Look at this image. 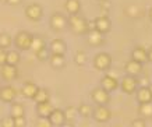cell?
Returning a JSON list of instances; mask_svg holds the SVG:
<instances>
[{"instance_id": "cell-1", "label": "cell", "mask_w": 152, "mask_h": 127, "mask_svg": "<svg viewBox=\"0 0 152 127\" xmlns=\"http://www.w3.org/2000/svg\"><path fill=\"white\" fill-rule=\"evenodd\" d=\"M67 27L75 35H87V32L89 31L88 20L81 14H70L67 17Z\"/></svg>"}, {"instance_id": "cell-2", "label": "cell", "mask_w": 152, "mask_h": 127, "mask_svg": "<svg viewBox=\"0 0 152 127\" xmlns=\"http://www.w3.org/2000/svg\"><path fill=\"white\" fill-rule=\"evenodd\" d=\"M34 35L28 31H20L17 32L15 38L13 39L14 46L17 48V50L25 52V50H31V43H32Z\"/></svg>"}, {"instance_id": "cell-3", "label": "cell", "mask_w": 152, "mask_h": 127, "mask_svg": "<svg viewBox=\"0 0 152 127\" xmlns=\"http://www.w3.org/2000/svg\"><path fill=\"white\" fill-rule=\"evenodd\" d=\"M119 88L121 90V92H124L126 95H134L135 91L138 90V80H137V77H133V76L126 74V76H123L121 80H120Z\"/></svg>"}, {"instance_id": "cell-4", "label": "cell", "mask_w": 152, "mask_h": 127, "mask_svg": "<svg viewBox=\"0 0 152 127\" xmlns=\"http://www.w3.org/2000/svg\"><path fill=\"white\" fill-rule=\"evenodd\" d=\"M112 56L106 52H99L95 54L94 57V67L96 68L98 71H107L112 67Z\"/></svg>"}, {"instance_id": "cell-5", "label": "cell", "mask_w": 152, "mask_h": 127, "mask_svg": "<svg viewBox=\"0 0 152 127\" xmlns=\"http://www.w3.org/2000/svg\"><path fill=\"white\" fill-rule=\"evenodd\" d=\"M92 117L96 123H107L112 119V112L107 105H96V108L94 109Z\"/></svg>"}, {"instance_id": "cell-6", "label": "cell", "mask_w": 152, "mask_h": 127, "mask_svg": "<svg viewBox=\"0 0 152 127\" xmlns=\"http://www.w3.org/2000/svg\"><path fill=\"white\" fill-rule=\"evenodd\" d=\"M91 99L96 105H109L110 104V92L105 91L102 87H96L91 91Z\"/></svg>"}, {"instance_id": "cell-7", "label": "cell", "mask_w": 152, "mask_h": 127, "mask_svg": "<svg viewBox=\"0 0 152 127\" xmlns=\"http://www.w3.org/2000/svg\"><path fill=\"white\" fill-rule=\"evenodd\" d=\"M25 13V17L29 20V21H39L42 17H43V9H42L41 4L38 3H31L28 4L24 10Z\"/></svg>"}, {"instance_id": "cell-8", "label": "cell", "mask_w": 152, "mask_h": 127, "mask_svg": "<svg viewBox=\"0 0 152 127\" xmlns=\"http://www.w3.org/2000/svg\"><path fill=\"white\" fill-rule=\"evenodd\" d=\"M49 24H50V28L55 32H61L63 29H66V27H67V18H66V15H63L61 13H53L50 15Z\"/></svg>"}, {"instance_id": "cell-9", "label": "cell", "mask_w": 152, "mask_h": 127, "mask_svg": "<svg viewBox=\"0 0 152 127\" xmlns=\"http://www.w3.org/2000/svg\"><path fill=\"white\" fill-rule=\"evenodd\" d=\"M0 76L4 81H14L18 78V68L17 66H11V64H3L0 66Z\"/></svg>"}, {"instance_id": "cell-10", "label": "cell", "mask_w": 152, "mask_h": 127, "mask_svg": "<svg viewBox=\"0 0 152 127\" xmlns=\"http://www.w3.org/2000/svg\"><path fill=\"white\" fill-rule=\"evenodd\" d=\"M101 87L107 92H113V91L119 90L120 87V81L115 76H110V74H105L103 77L101 78Z\"/></svg>"}, {"instance_id": "cell-11", "label": "cell", "mask_w": 152, "mask_h": 127, "mask_svg": "<svg viewBox=\"0 0 152 127\" xmlns=\"http://www.w3.org/2000/svg\"><path fill=\"white\" fill-rule=\"evenodd\" d=\"M17 95H18L17 90L11 85H4L0 88V101L3 104H11V102H14Z\"/></svg>"}, {"instance_id": "cell-12", "label": "cell", "mask_w": 152, "mask_h": 127, "mask_svg": "<svg viewBox=\"0 0 152 127\" xmlns=\"http://www.w3.org/2000/svg\"><path fill=\"white\" fill-rule=\"evenodd\" d=\"M87 42L89 46L92 48H98L105 43V35L101 34L98 29H91L87 32Z\"/></svg>"}, {"instance_id": "cell-13", "label": "cell", "mask_w": 152, "mask_h": 127, "mask_svg": "<svg viewBox=\"0 0 152 127\" xmlns=\"http://www.w3.org/2000/svg\"><path fill=\"white\" fill-rule=\"evenodd\" d=\"M94 23H95V29H98V31L101 32V34H103V35L107 34L112 28L110 18L107 17L106 14H103V15H98V17L94 20Z\"/></svg>"}, {"instance_id": "cell-14", "label": "cell", "mask_w": 152, "mask_h": 127, "mask_svg": "<svg viewBox=\"0 0 152 127\" xmlns=\"http://www.w3.org/2000/svg\"><path fill=\"white\" fill-rule=\"evenodd\" d=\"M135 99L138 104H148L152 102V91L149 87H138V90L135 91Z\"/></svg>"}, {"instance_id": "cell-15", "label": "cell", "mask_w": 152, "mask_h": 127, "mask_svg": "<svg viewBox=\"0 0 152 127\" xmlns=\"http://www.w3.org/2000/svg\"><path fill=\"white\" fill-rule=\"evenodd\" d=\"M49 50L52 54H66L67 52V43L60 38H56L49 43Z\"/></svg>"}, {"instance_id": "cell-16", "label": "cell", "mask_w": 152, "mask_h": 127, "mask_svg": "<svg viewBox=\"0 0 152 127\" xmlns=\"http://www.w3.org/2000/svg\"><path fill=\"white\" fill-rule=\"evenodd\" d=\"M124 71H126V74H129V76L138 77L140 74L142 73V64L138 63V62H135V60L130 59L129 62L124 64Z\"/></svg>"}, {"instance_id": "cell-17", "label": "cell", "mask_w": 152, "mask_h": 127, "mask_svg": "<svg viewBox=\"0 0 152 127\" xmlns=\"http://www.w3.org/2000/svg\"><path fill=\"white\" fill-rule=\"evenodd\" d=\"M131 60H135L138 63L144 64L148 62V52L144 46H135L131 50Z\"/></svg>"}, {"instance_id": "cell-18", "label": "cell", "mask_w": 152, "mask_h": 127, "mask_svg": "<svg viewBox=\"0 0 152 127\" xmlns=\"http://www.w3.org/2000/svg\"><path fill=\"white\" fill-rule=\"evenodd\" d=\"M39 90V87L32 81H27L24 82L23 87H21V94H23L24 98H27V99H34V96L37 94V91Z\"/></svg>"}, {"instance_id": "cell-19", "label": "cell", "mask_w": 152, "mask_h": 127, "mask_svg": "<svg viewBox=\"0 0 152 127\" xmlns=\"http://www.w3.org/2000/svg\"><path fill=\"white\" fill-rule=\"evenodd\" d=\"M49 120L50 123L53 124V127H60L63 126L66 123V117H64V110H61V109H56L50 113L49 116Z\"/></svg>"}, {"instance_id": "cell-20", "label": "cell", "mask_w": 152, "mask_h": 127, "mask_svg": "<svg viewBox=\"0 0 152 127\" xmlns=\"http://www.w3.org/2000/svg\"><path fill=\"white\" fill-rule=\"evenodd\" d=\"M55 110V106L50 101L48 102H42V104H37V113L41 117H49L50 113Z\"/></svg>"}, {"instance_id": "cell-21", "label": "cell", "mask_w": 152, "mask_h": 127, "mask_svg": "<svg viewBox=\"0 0 152 127\" xmlns=\"http://www.w3.org/2000/svg\"><path fill=\"white\" fill-rule=\"evenodd\" d=\"M124 13L130 18H141L144 15V10L138 4H129L124 9Z\"/></svg>"}, {"instance_id": "cell-22", "label": "cell", "mask_w": 152, "mask_h": 127, "mask_svg": "<svg viewBox=\"0 0 152 127\" xmlns=\"http://www.w3.org/2000/svg\"><path fill=\"white\" fill-rule=\"evenodd\" d=\"M49 63H50V66L53 68H56V70L63 68L66 66L64 54H50V57H49Z\"/></svg>"}, {"instance_id": "cell-23", "label": "cell", "mask_w": 152, "mask_h": 127, "mask_svg": "<svg viewBox=\"0 0 152 127\" xmlns=\"http://www.w3.org/2000/svg\"><path fill=\"white\" fill-rule=\"evenodd\" d=\"M64 9L69 13V15L70 14H80L81 3H80V0H66Z\"/></svg>"}, {"instance_id": "cell-24", "label": "cell", "mask_w": 152, "mask_h": 127, "mask_svg": "<svg viewBox=\"0 0 152 127\" xmlns=\"http://www.w3.org/2000/svg\"><path fill=\"white\" fill-rule=\"evenodd\" d=\"M10 115L13 117H20V116H25V106L20 102H11L10 104Z\"/></svg>"}, {"instance_id": "cell-25", "label": "cell", "mask_w": 152, "mask_h": 127, "mask_svg": "<svg viewBox=\"0 0 152 127\" xmlns=\"http://www.w3.org/2000/svg\"><path fill=\"white\" fill-rule=\"evenodd\" d=\"M34 102L35 104H42V102H48L50 101V92L46 90V88H39L37 91V94L34 96Z\"/></svg>"}, {"instance_id": "cell-26", "label": "cell", "mask_w": 152, "mask_h": 127, "mask_svg": "<svg viewBox=\"0 0 152 127\" xmlns=\"http://www.w3.org/2000/svg\"><path fill=\"white\" fill-rule=\"evenodd\" d=\"M138 115L142 119H152V102L138 105Z\"/></svg>"}, {"instance_id": "cell-27", "label": "cell", "mask_w": 152, "mask_h": 127, "mask_svg": "<svg viewBox=\"0 0 152 127\" xmlns=\"http://www.w3.org/2000/svg\"><path fill=\"white\" fill-rule=\"evenodd\" d=\"M78 115L81 117H85V119H89L92 117V113H94V108L91 106L89 104H81L78 106Z\"/></svg>"}, {"instance_id": "cell-28", "label": "cell", "mask_w": 152, "mask_h": 127, "mask_svg": "<svg viewBox=\"0 0 152 127\" xmlns=\"http://www.w3.org/2000/svg\"><path fill=\"white\" fill-rule=\"evenodd\" d=\"M77 115H78V110H77V108L73 106V105H70V106H67V108L64 109V117H66V122L67 123H74Z\"/></svg>"}, {"instance_id": "cell-29", "label": "cell", "mask_w": 152, "mask_h": 127, "mask_svg": "<svg viewBox=\"0 0 152 127\" xmlns=\"http://www.w3.org/2000/svg\"><path fill=\"white\" fill-rule=\"evenodd\" d=\"M20 62H21V54H20V50H9V52H7V64L17 66Z\"/></svg>"}, {"instance_id": "cell-30", "label": "cell", "mask_w": 152, "mask_h": 127, "mask_svg": "<svg viewBox=\"0 0 152 127\" xmlns=\"http://www.w3.org/2000/svg\"><path fill=\"white\" fill-rule=\"evenodd\" d=\"M45 46H46V42H45V39H43L42 36L34 35L32 43H31V50H32L34 53L38 52V50H41L42 48H45Z\"/></svg>"}, {"instance_id": "cell-31", "label": "cell", "mask_w": 152, "mask_h": 127, "mask_svg": "<svg viewBox=\"0 0 152 127\" xmlns=\"http://www.w3.org/2000/svg\"><path fill=\"white\" fill-rule=\"evenodd\" d=\"M87 53L84 52V50H77L75 52V54H74V63L77 64V66H80V67H83V66H85L87 64Z\"/></svg>"}, {"instance_id": "cell-32", "label": "cell", "mask_w": 152, "mask_h": 127, "mask_svg": "<svg viewBox=\"0 0 152 127\" xmlns=\"http://www.w3.org/2000/svg\"><path fill=\"white\" fill-rule=\"evenodd\" d=\"M50 50H49V48L48 46H45V48H42L41 50H38V52H35V57H37L39 62H46V60H49V57H50Z\"/></svg>"}, {"instance_id": "cell-33", "label": "cell", "mask_w": 152, "mask_h": 127, "mask_svg": "<svg viewBox=\"0 0 152 127\" xmlns=\"http://www.w3.org/2000/svg\"><path fill=\"white\" fill-rule=\"evenodd\" d=\"M13 45V38L9 35V34H0V48H3V49H9L10 46Z\"/></svg>"}, {"instance_id": "cell-34", "label": "cell", "mask_w": 152, "mask_h": 127, "mask_svg": "<svg viewBox=\"0 0 152 127\" xmlns=\"http://www.w3.org/2000/svg\"><path fill=\"white\" fill-rule=\"evenodd\" d=\"M35 127H53V124L50 123L49 117H41V116H38L37 122H35Z\"/></svg>"}, {"instance_id": "cell-35", "label": "cell", "mask_w": 152, "mask_h": 127, "mask_svg": "<svg viewBox=\"0 0 152 127\" xmlns=\"http://www.w3.org/2000/svg\"><path fill=\"white\" fill-rule=\"evenodd\" d=\"M0 127H14V117L11 115L0 119Z\"/></svg>"}, {"instance_id": "cell-36", "label": "cell", "mask_w": 152, "mask_h": 127, "mask_svg": "<svg viewBox=\"0 0 152 127\" xmlns=\"http://www.w3.org/2000/svg\"><path fill=\"white\" fill-rule=\"evenodd\" d=\"M14 127H27V119H25V116L14 117Z\"/></svg>"}, {"instance_id": "cell-37", "label": "cell", "mask_w": 152, "mask_h": 127, "mask_svg": "<svg viewBox=\"0 0 152 127\" xmlns=\"http://www.w3.org/2000/svg\"><path fill=\"white\" fill-rule=\"evenodd\" d=\"M131 127H147V124H145V119H142V117L134 119L133 122H131Z\"/></svg>"}, {"instance_id": "cell-38", "label": "cell", "mask_w": 152, "mask_h": 127, "mask_svg": "<svg viewBox=\"0 0 152 127\" xmlns=\"http://www.w3.org/2000/svg\"><path fill=\"white\" fill-rule=\"evenodd\" d=\"M7 49H3V48H0V66H3V64L7 63Z\"/></svg>"}, {"instance_id": "cell-39", "label": "cell", "mask_w": 152, "mask_h": 127, "mask_svg": "<svg viewBox=\"0 0 152 127\" xmlns=\"http://www.w3.org/2000/svg\"><path fill=\"white\" fill-rule=\"evenodd\" d=\"M137 80H138V87H151V81L148 80V77H141Z\"/></svg>"}, {"instance_id": "cell-40", "label": "cell", "mask_w": 152, "mask_h": 127, "mask_svg": "<svg viewBox=\"0 0 152 127\" xmlns=\"http://www.w3.org/2000/svg\"><path fill=\"white\" fill-rule=\"evenodd\" d=\"M99 3H101V7L103 9V11L110 9V1H109V0H102V1H99Z\"/></svg>"}, {"instance_id": "cell-41", "label": "cell", "mask_w": 152, "mask_h": 127, "mask_svg": "<svg viewBox=\"0 0 152 127\" xmlns=\"http://www.w3.org/2000/svg\"><path fill=\"white\" fill-rule=\"evenodd\" d=\"M21 1L23 0H6V3L10 6H18V4H21Z\"/></svg>"}, {"instance_id": "cell-42", "label": "cell", "mask_w": 152, "mask_h": 127, "mask_svg": "<svg viewBox=\"0 0 152 127\" xmlns=\"http://www.w3.org/2000/svg\"><path fill=\"white\" fill-rule=\"evenodd\" d=\"M147 52H148V62H149V63H152V46L147 50Z\"/></svg>"}, {"instance_id": "cell-43", "label": "cell", "mask_w": 152, "mask_h": 127, "mask_svg": "<svg viewBox=\"0 0 152 127\" xmlns=\"http://www.w3.org/2000/svg\"><path fill=\"white\" fill-rule=\"evenodd\" d=\"M60 127H75V126H74L73 123H67V122H66L63 126H60Z\"/></svg>"}, {"instance_id": "cell-44", "label": "cell", "mask_w": 152, "mask_h": 127, "mask_svg": "<svg viewBox=\"0 0 152 127\" xmlns=\"http://www.w3.org/2000/svg\"><path fill=\"white\" fill-rule=\"evenodd\" d=\"M148 17H149V20H151V23H152V7L149 9V11H148Z\"/></svg>"}, {"instance_id": "cell-45", "label": "cell", "mask_w": 152, "mask_h": 127, "mask_svg": "<svg viewBox=\"0 0 152 127\" xmlns=\"http://www.w3.org/2000/svg\"><path fill=\"white\" fill-rule=\"evenodd\" d=\"M149 88H151V91H152V84H151V87H149Z\"/></svg>"}, {"instance_id": "cell-46", "label": "cell", "mask_w": 152, "mask_h": 127, "mask_svg": "<svg viewBox=\"0 0 152 127\" xmlns=\"http://www.w3.org/2000/svg\"><path fill=\"white\" fill-rule=\"evenodd\" d=\"M1 1H6V0H1Z\"/></svg>"}, {"instance_id": "cell-47", "label": "cell", "mask_w": 152, "mask_h": 127, "mask_svg": "<svg viewBox=\"0 0 152 127\" xmlns=\"http://www.w3.org/2000/svg\"><path fill=\"white\" fill-rule=\"evenodd\" d=\"M98 1H102V0H98Z\"/></svg>"}, {"instance_id": "cell-48", "label": "cell", "mask_w": 152, "mask_h": 127, "mask_svg": "<svg viewBox=\"0 0 152 127\" xmlns=\"http://www.w3.org/2000/svg\"><path fill=\"white\" fill-rule=\"evenodd\" d=\"M0 88H1V85H0Z\"/></svg>"}]
</instances>
